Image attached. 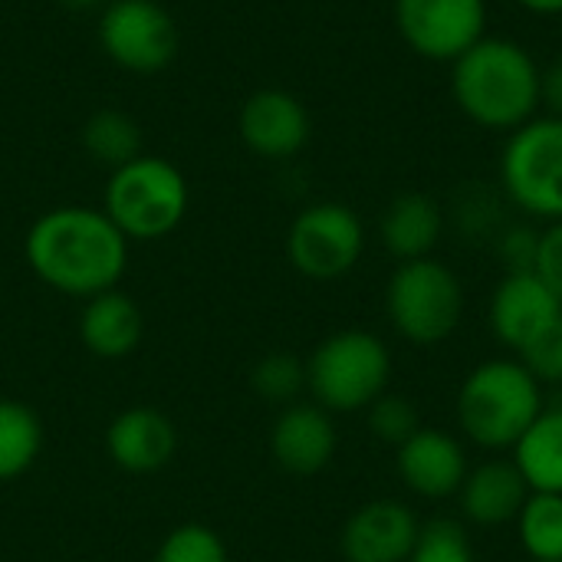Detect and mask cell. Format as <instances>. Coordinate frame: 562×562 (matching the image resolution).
I'll list each match as a JSON object with an SVG mask.
<instances>
[{"mask_svg":"<svg viewBox=\"0 0 562 562\" xmlns=\"http://www.w3.org/2000/svg\"><path fill=\"white\" fill-rule=\"evenodd\" d=\"M30 270L66 296L89 300L115 290L128 263V240L105 211L63 204L33 221L23 240Z\"/></svg>","mask_w":562,"mask_h":562,"instance_id":"1","label":"cell"},{"mask_svg":"<svg viewBox=\"0 0 562 562\" xmlns=\"http://www.w3.org/2000/svg\"><path fill=\"white\" fill-rule=\"evenodd\" d=\"M540 72L524 43L484 36L451 63V95L468 122L510 135L540 112Z\"/></svg>","mask_w":562,"mask_h":562,"instance_id":"2","label":"cell"},{"mask_svg":"<svg viewBox=\"0 0 562 562\" xmlns=\"http://www.w3.org/2000/svg\"><path fill=\"white\" fill-rule=\"evenodd\" d=\"M543 405V385L520 359H491L464 379L458 392V422L474 445L507 451L537 422Z\"/></svg>","mask_w":562,"mask_h":562,"instance_id":"3","label":"cell"},{"mask_svg":"<svg viewBox=\"0 0 562 562\" xmlns=\"http://www.w3.org/2000/svg\"><path fill=\"white\" fill-rule=\"evenodd\" d=\"M188 181L178 165L158 155H138L105 181V214L125 240H158L188 214Z\"/></svg>","mask_w":562,"mask_h":562,"instance_id":"4","label":"cell"},{"mask_svg":"<svg viewBox=\"0 0 562 562\" xmlns=\"http://www.w3.org/2000/svg\"><path fill=\"white\" fill-rule=\"evenodd\" d=\"M389 379L392 356L385 342L366 329L333 333L306 359V389L329 415L369 408L379 395H385Z\"/></svg>","mask_w":562,"mask_h":562,"instance_id":"5","label":"cell"},{"mask_svg":"<svg viewBox=\"0 0 562 562\" xmlns=\"http://www.w3.org/2000/svg\"><path fill=\"white\" fill-rule=\"evenodd\" d=\"M385 310L398 336L415 346H435L461 326L464 286L458 273L435 257L408 260L398 263L389 280Z\"/></svg>","mask_w":562,"mask_h":562,"instance_id":"6","label":"cell"},{"mask_svg":"<svg viewBox=\"0 0 562 562\" xmlns=\"http://www.w3.org/2000/svg\"><path fill=\"white\" fill-rule=\"evenodd\" d=\"M501 188L514 207L537 221H562V119L533 115L507 135Z\"/></svg>","mask_w":562,"mask_h":562,"instance_id":"7","label":"cell"},{"mask_svg":"<svg viewBox=\"0 0 562 562\" xmlns=\"http://www.w3.org/2000/svg\"><path fill=\"white\" fill-rule=\"evenodd\" d=\"M366 250L362 217L339 201H319L303 207L286 231V257L306 280L346 277Z\"/></svg>","mask_w":562,"mask_h":562,"instance_id":"8","label":"cell"},{"mask_svg":"<svg viewBox=\"0 0 562 562\" xmlns=\"http://www.w3.org/2000/svg\"><path fill=\"white\" fill-rule=\"evenodd\" d=\"M102 53L138 76L171 66L181 46L175 16L155 0H109L95 26Z\"/></svg>","mask_w":562,"mask_h":562,"instance_id":"9","label":"cell"},{"mask_svg":"<svg viewBox=\"0 0 562 562\" xmlns=\"http://www.w3.org/2000/svg\"><path fill=\"white\" fill-rule=\"evenodd\" d=\"M395 30L405 46L431 63L461 59L487 36V0H395Z\"/></svg>","mask_w":562,"mask_h":562,"instance_id":"10","label":"cell"},{"mask_svg":"<svg viewBox=\"0 0 562 562\" xmlns=\"http://www.w3.org/2000/svg\"><path fill=\"white\" fill-rule=\"evenodd\" d=\"M237 132L240 142L267 158V161H286L300 155L313 135V122L306 105L286 92V89H257L247 95L237 115Z\"/></svg>","mask_w":562,"mask_h":562,"instance_id":"11","label":"cell"},{"mask_svg":"<svg viewBox=\"0 0 562 562\" xmlns=\"http://www.w3.org/2000/svg\"><path fill=\"white\" fill-rule=\"evenodd\" d=\"M395 468L405 487L425 501H445L458 494L471 471L461 441L448 431L425 425L402 448H395Z\"/></svg>","mask_w":562,"mask_h":562,"instance_id":"12","label":"cell"},{"mask_svg":"<svg viewBox=\"0 0 562 562\" xmlns=\"http://www.w3.org/2000/svg\"><path fill=\"white\" fill-rule=\"evenodd\" d=\"M422 524L398 501H369L342 527L346 562H408Z\"/></svg>","mask_w":562,"mask_h":562,"instance_id":"13","label":"cell"},{"mask_svg":"<svg viewBox=\"0 0 562 562\" xmlns=\"http://www.w3.org/2000/svg\"><path fill=\"white\" fill-rule=\"evenodd\" d=\"M560 316L562 303L537 273H504L491 300V329L514 352H524Z\"/></svg>","mask_w":562,"mask_h":562,"instance_id":"14","label":"cell"},{"mask_svg":"<svg viewBox=\"0 0 562 562\" xmlns=\"http://www.w3.org/2000/svg\"><path fill=\"white\" fill-rule=\"evenodd\" d=\"M109 458L128 474H155L161 471L178 451V431L168 415L158 408H125L112 418L105 431Z\"/></svg>","mask_w":562,"mask_h":562,"instance_id":"15","label":"cell"},{"mask_svg":"<svg viewBox=\"0 0 562 562\" xmlns=\"http://www.w3.org/2000/svg\"><path fill=\"white\" fill-rule=\"evenodd\" d=\"M270 451L290 474H319L336 454V425L319 405H286L270 431Z\"/></svg>","mask_w":562,"mask_h":562,"instance_id":"16","label":"cell"},{"mask_svg":"<svg viewBox=\"0 0 562 562\" xmlns=\"http://www.w3.org/2000/svg\"><path fill=\"white\" fill-rule=\"evenodd\" d=\"M461 510L477 527H504L520 517L530 487L514 461H487L468 471L461 484Z\"/></svg>","mask_w":562,"mask_h":562,"instance_id":"17","label":"cell"},{"mask_svg":"<svg viewBox=\"0 0 562 562\" xmlns=\"http://www.w3.org/2000/svg\"><path fill=\"white\" fill-rule=\"evenodd\" d=\"M379 231H382L385 250L398 263L422 260V257H431V250L438 247L445 234V211L431 194L405 191L389 201L379 221Z\"/></svg>","mask_w":562,"mask_h":562,"instance_id":"18","label":"cell"},{"mask_svg":"<svg viewBox=\"0 0 562 562\" xmlns=\"http://www.w3.org/2000/svg\"><path fill=\"white\" fill-rule=\"evenodd\" d=\"M79 336L99 359H125L142 342V313L132 296L105 290L86 300L79 316Z\"/></svg>","mask_w":562,"mask_h":562,"instance_id":"19","label":"cell"},{"mask_svg":"<svg viewBox=\"0 0 562 562\" xmlns=\"http://www.w3.org/2000/svg\"><path fill=\"white\" fill-rule=\"evenodd\" d=\"M514 464L530 494H562V402L543 405L537 422L514 445Z\"/></svg>","mask_w":562,"mask_h":562,"instance_id":"20","label":"cell"},{"mask_svg":"<svg viewBox=\"0 0 562 562\" xmlns=\"http://www.w3.org/2000/svg\"><path fill=\"white\" fill-rule=\"evenodd\" d=\"M43 448L36 412L16 398H0V484L26 474Z\"/></svg>","mask_w":562,"mask_h":562,"instance_id":"21","label":"cell"},{"mask_svg":"<svg viewBox=\"0 0 562 562\" xmlns=\"http://www.w3.org/2000/svg\"><path fill=\"white\" fill-rule=\"evenodd\" d=\"M82 148L92 161L109 165L115 171L142 155V128L132 115L119 109H99L82 125Z\"/></svg>","mask_w":562,"mask_h":562,"instance_id":"22","label":"cell"},{"mask_svg":"<svg viewBox=\"0 0 562 562\" xmlns=\"http://www.w3.org/2000/svg\"><path fill=\"white\" fill-rule=\"evenodd\" d=\"M517 533L533 562L562 560V494H530L517 517Z\"/></svg>","mask_w":562,"mask_h":562,"instance_id":"23","label":"cell"},{"mask_svg":"<svg viewBox=\"0 0 562 562\" xmlns=\"http://www.w3.org/2000/svg\"><path fill=\"white\" fill-rule=\"evenodd\" d=\"M250 385L260 398L273 405H293L296 395L306 389V362L290 352H270L254 366Z\"/></svg>","mask_w":562,"mask_h":562,"instance_id":"24","label":"cell"},{"mask_svg":"<svg viewBox=\"0 0 562 562\" xmlns=\"http://www.w3.org/2000/svg\"><path fill=\"white\" fill-rule=\"evenodd\" d=\"M155 562H227V547L211 527L181 524L161 540Z\"/></svg>","mask_w":562,"mask_h":562,"instance_id":"25","label":"cell"},{"mask_svg":"<svg viewBox=\"0 0 562 562\" xmlns=\"http://www.w3.org/2000/svg\"><path fill=\"white\" fill-rule=\"evenodd\" d=\"M408 562H474L468 530L458 520H431L418 530Z\"/></svg>","mask_w":562,"mask_h":562,"instance_id":"26","label":"cell"},{"mask_svg":"<svg viewBox=\"0 0 562 562\" xmlns=\"http://www.w3.org/2000/svg\"><path fill=\"white\" fill-rule=\"evenodd\" d=\"M369 428H372V435L379 441L402 448L422 428V418H418V408L408 398H402V395H379L369 405Z\"/></svg>","mask_w":562,"mask_h":562,"instance_id":"27","label":"cell"},{"mask_svg":"<svg viewBox=\"0 0 562 562\" xmlns=\"http://www.w3.org/2000/svg\"><path fill=\"white\" fill-rule=\"evenodd\" d=\"M454 221L458 227L468 234V237H491V234H501V201L494 191L481 188V184H471L458 194V204H454Z\"/></svg>","mask_w":562,"mask_h":562,"instance_id":"28","label":"cell"},{"mask_svg":"<svg viewBox=\"0 0 562 562\" xmlns=\"http://www.w3.org/2000/svg\"><path fill=\"white\" fill-rule=\"evenodd\" d=\"M520 362L540 385H562V316L520 352Z\"/></svg>","mask_w":562,"mask_h":562,"instance_id":"29","label":"cell"},{"mask_svg":"<svg viewBox=\"0 0 562 562\" xmlns=\"http://www.w3.org/2000/svg\"><path fill=\"white\" fill-rule=\"evenodd\" d=\"M540 254V231L533 224H504L497 234V257L507 273H533Z\"/></svg>","mask_w":562,"mask_h":562,"instance_id":"30","label":"cell"},{"mask_svg":"<svg viewBox=\"0 0 562 562\" xmlns=\"http://www.w3.org/2000/svg\"><path fill=\"white\" fill-rule=\"evenodd\" d=\"M533 273L550 286V293L562 303V221L540 231V254Z\"/></svg>","mask_w":562,"mask_h":562,"instance_id":"31","label":"cell"},{"mask_svg":"<svg viewBox=\"0 0 562 562\" xmlns=\"http://www.w3.org/2000/svg\"><path fill=\"white\" fill-rule=\"evenodd\" d=\"M540 105L547 115L562 119V56L540 72Z\"/></svg>","mask_w":562,"mask_h":562,"instance_id":"32","label":"cell"},{"mask_svg":"<svg viewBox=\"0 0 562 562\" xmlns=\"http://www.w3.org/2000/svg\"><path fill=\"white\" fill-rule=\"evenodd\" d=\"M517 3L537 16H562V0H517Z\"/></svg>","mask_w":562,"mask_h":562,"instance_id":"33","label":"cell"},{"mask_svg":"<svg viewBox=\"0 0 562 562\" xmlns=\"http://www.w3.org/2000/svg\"><path fill=\"white\" fill-rule=\"evenodd\" d=\"M59 7L66 10H95V7H105V0H56Z\"/></svg>","mask_w":562,"mask_h":562,"instance_id":"34","label":"cell"},{"mask_svg":"<svg viewBox=\"0 0 562 562\" xmlns=\"http://www.w3.org/2000/svg\"><path fill=\"white\" fill-rule=\"evenodd\" d=\"M550 562H562V560H550Z\"/></svg>","mask_w":562,"mask_h":562,"instance_id":"35","label":"cell"}]
</instances>
